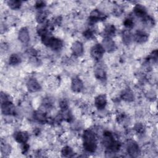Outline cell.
Returning a JSON list of instances; mask_svg holds the SVG:
<instances>
[{
  "label": "cell",
  "mask_w": 158,
  "mask_h": 158,
  "mask_svg": "<svg viewBox=\"0 0 158 158\" xmlns=\"http://www.w3.org/2000/svg\"><path fill=\"white\" fill-rule=\"evenodd\" d=\"M83 148L89 152H94L97 148L96 138L94 133L90 130H86L83 135Z\"/></svg>",
  "instance_id": "obj_1"
},
{
  "label": "cell",
  "mask_w": 158,
  "mask_h": 158,
  "mask_svg": "<svg viewBox=\"0 0 158 158\" xmlns=\"http://www.w3.org/2000/svg\"><path fill=\"white\" fill-rule=\"evenodd\" d=\"M103 144L110 151L117 152L121 146L120 143L115 140L110 131H105L103 135Z\"/></svg>",
  "instance_id": "obj_2"
},
{
  "label": "cell",
  "mask_w": 158,
  "mask_h": 158,
  "mask_svg": "<svg viewBox=\"0 0 158 158\" xmlns=\"http://www.w3.org/2000/svg\"><path fill=\"white\" fill-rule=\"evenodd\" d=\"M127 151L128 154L131 157H137L140 152L139 146L136 142L130 140L127 144Z\"/></svg>",
  "instance_id": "obj_3"
},
{
  "label": "cell",
  "mask_w": 158,
  "mask_h": 158,
  "mask_svg": "<svg viewBox=\"0 0 158 158\" xmlns=\"http://www.w3.org/2000/svg\"><path fill=\"white\" fill-rule=\"evenodd\" d=\"M104 52H105V50L103 48L102 46L98 43L94 45L91 48L90 54L93 59L96 60H99L102 57Z\"/></svg>",
  "instance_id": "obj_4"
},
{
  "label": "cell",
  "mask_w": 158,
  "mask_h": 158,
  "mask_svg": "<svg viewBox=\"0 0 158 158\" xmlns=\"http://www.w3.org/2000/svg\"><path fill=\"white\" fill-rule=\"evenodd\" d=\"M1 111L4 115H14L15 112V108L10 101L3 102L1 103Z\"/></svg>",
  "instance_id": "obj_5"
},
{
  "label": "cell",
  "mask_w": 158,
  "mask_h": 158,
  "mask_svg": "<svg viewBox=\"0 0 158 158\" xmlns=\"http://www.w3.org/2000/svg\"><path fill=\"white\" fill-rule=\"evenodd\" d=\"M106 15L98 9L93 10L89 15V20L92 22H96L100 20H104L106 19Z\"/></svg>",
  "instance_id": "obj_6"
},
{
  "label": "cell",
  "mask_w": 158,
  "mask_h": 158,
  "mask_svg": "<svg viewBox=\"0 0 158 158\" xmlns=\"http://www.w3.org/2000/svg\"><path fill=\"white\" fill-rule=\"evenodd\" d=\"M105 51L107 52H112L116 48L115 42L112 40L111 38H105L102 42L101 44Z\"/></svg>",
  "instance_id": "obj_7"
},
{
  "label": "cell",
  "mask_w": 158,
  "mask_h": 158,
  "mask_svg": "<svg viewBox=\"0 0 158 158\" xmlns=\"http://www.w3.org/2000/svg\"><path fill=\"white\" fill-rule=\"evenodd\" d=\"M94 104L98 109L102 110L107 104V98L105 94H99L94 99Z\"/></svg>",
  "instance_id": "obj_8"
},
{
  "label": "cell",
  "mask_w": 158,
  "mask_h": 158,
  "mask_svg": "<svg viewBox=\"0 0 158 158\" xmlns=\"http://www.w3.org/2000/svg\"><path fill=\"white\" fill-rule=\"evenodd\" d=\"M15 140L21 144L27 143L29 138V135L27 131H17L14 135Z\"/></svg>",
  "instance_id": "obj_9"
},
{
  "label": "cell",
  "mask_w": 158,
  "mask_h": 158,
  "mask_svg": "<svg viewBox=\"0 0 158 158\" xmlns=\"http://www.w3.org/2000/svg\"><path fill=\"white\" fill-rule=\"evenodd\" d=\"M71 50L72 54L75 56H80L83 54L84 49L83 44L80 41H75L74 42L71 47Z\"/></svg>",
  "instance_id": "obj_10"
},
{
  "label": "cell",
  "mask_w": 158,
  "mask_h": 158,
  "mask_svg": "<svg viewBox=\"0 0 158 158\" xmlns=\"http://www.w3.org/2000/svg\"><path fill=\"white\" fill-rule=\"evenodd\" d=\"M71 88L73 91L76 93H79L83 89V83L80 78L76 77L72 79Z\"/></svg>",
  "instance_id": "obj_11"
},
{
  "label": "cell",
  "mask_w": 158,
  "mask_h": 158,
  "mask_svg": "<svg viewBox=\"0 0 158 158\" xmlns=\"http://www.w3.org/2000/svg\"><path fill=\"white\" fill-rule=\"evenodd\" d=\"M62 46H63V43L60 39L56 38L52 36L51 37L47 45V46L51 48L52 49H54V50H59L62 48Z\"/></svg>",
  "instance_id": "obj_12"
},
{
  "label": "cell",
  "mask_w": 158,
  "mask_h": 158,
  "mask_svg": "<svg viewBox=\"0 0 158 158\" xmlns=\"http://www.w3.org/2000/svg\"><path fill=\"white\" fill-rule=\"evenodd\" d=\"M19 40L23 43H27L30 41V35L27 28L23 27L22 28L18 34Z\"/></svg>",
  "instance_id": "obj_13"
},
{
  "label": "cell",
  "mask_w": 158,
  "mask_h": 158,
  "mask_svg": "<svg viewBox=\"0 0 158 158\" xmlns=\"http://www.w3.org/2000/svg\"><path fill=\"white\" fill-rule=\"evenodd\" d=\"M27 87L30 92H36L40 90L41 86L40 83L35 80L31 78L27 83Z\"/></svg>",
  "instance_id": "obj_14"
},
{
  "label": "cell",
  "mask_w": 158,
  "mask_h": 158,
  "mask_svg": "<svg viewBox=\"0 0 158 158\" xmlns=\"http://www.w3.org/2000/svg\"><path fill=\"white\" fill-rule=\"evenodd\" d=\"M134 39L138 43H143L148 40V35L144 31L138 30L134 35Z\"/></svg>",
  "instance_id": "obj_15"
},
{
  "label": "cell",
  "mask_w": 158,
  "mask_h": 158,
  "mask_svg": "<svg viewBox=\"0 0 158 158\" xmlns=\"http://www.w3.org/2000/svg\"><path fill=\"white\" fill-rule=\"evenodd\" d=\"M94 75L98 80H105L106 79V72L101 64L96 66L94 69Z\"/></svg>",
  "instance_id": "obj_16"
},
{
  "label": "cell",
  "mask_w": 158,
  "mask_h": 158,
  "mask_svg": "<svg viewBox=\"0 0 158 158\" xmlns=\"http://www.w3.org/2000/svg\"><path fill=\"white\" fill-rule=\"evenodd\" d=\"M134 13L136 15H137L139 17H146V14H147V11L146 9L145 8L144 6H143L141 4H136L133 9Z\"/></svg>",
  "instance_id": "obj_17"
},
{
  "label": "cell",
  "mask_w": 158,
  "mask_h": 158,
  "mask_svg": "<svg viewBox=\"0 0 158 158\" xmlns=\"http://www.w3.org/2000/svg\"><path fill=\"white\" fill-rule=\"evenodd\" d=\"M34 118L38 122L41 123H45L46 122H48V118L46 117V115L45 114V113H44L43 112L41 111H36L34 113L33 115Z\"/></svg>",
  "instance_id": "obj_18"
},
{
  "label": "cell",
  "mask_w": 158,
  "mask_h": 158,
  "mask_svg": "<svg viewBox=\"0 0 158 158\" xmlns=\"http://www.w3.org/2000/svg\"><path fill=\"white\" fill-rule=\"evenodd\" d=\"M105 38H111L115 33V28L113 25H107L106 26L104 31Z\"/></svg>",
  "instance_id": "obj_19"
},
{
  "label": "cell",
  "mask_w": 158,
  "mask_h": 158,
  "mask_svg": "<svg viewBox=\"0 0 158 158\" xmlns=\"http://www.w3.org/2000/svg\"><path fill=\"white\" fill-rule=\"evenodd\" d=\"M121 98L125 101L131 102L133 101L134 99V95L130 90L125 89L122 93Z\"/></svg>",
  "instance_id": "obj_20"
},
{
  "label": "cell",
  "mask_w": 158,
  "mask_h": 158,
  "mask_svg": "<svg viewBox=\"0 0 158 158\" xmlns=\"http://www.w3.org/2000/svg\"><path fill=\"white\" fill-rule=\"evenodd\" d=\"M9 64L12 65H17L21 62V58L18 54H12L9 57Z\"/></svg>",
  "instance_id": "obj_21"
},
{
  "label": "cell",
  "mask_w": 158,
  "mask_h": 158,
  "mask_svg": "<svg viewBox=\"0 0 158 158\" xmlns=\"http://www.w3.org/2000/svg\"><path fill=\"white\" fill-rule=\"evenodd\" d=\"M61 154L64 157H72L74 156V152L73 149L69 146H65L61 151Z\"/></svg>",
  "instance_id": "obj_22"
},
{
  "label": "cell",
  "mask_w": 158,
  "mask_h": 158,
  "mask_svg": "<svg viewBox=\"0 0 158 158\" xmlns=\"http://www.w3.org/2000/svg\"><path fill=\"white\" fill-rule=\"evenodd\" d=\"M9 7L14 10L18 9L20 7L22 4V1L18 0H10L7 2Z\"/></svg>",
  "instance_id": "obj_23"
},
{
  "label": "cell",
  "mask_w": 158,
  "mask_h": 158,
  "mask_svg": "<svg viewBox=\"0 0 158 158\" xmlns=\"http://www.w3.org/2000/svg\"><path fill=\"white\" fill-rule=\"evenodd\" d=\"M1 151L2 155L6 156L9 155L10 152V146L9 144H6L5 143H2V141L1 140Z\"/></svg>",
  "instance_id": "obj_24"
},
{
  "label": "cell",
  "mask_w": 158,
  "mask_h": 158,
  "mask_svg": "<svg viewBox=\"0 0 158 158\" xmlns=\"http://www.w3.org/2000/svg\"><path fill=\"white\" fill-rule=\"evenodd\" d=\"M122 40L125 44H128L131 40V35L129 30H125L122 33Z\"/></svg>",
  "instance_id": "obj_25"
},
{
  "label": "cell",
  "mask_w": 158,
  "mask_h": 158,
  "mask_svg": "<svg viewBox=\"0 0 158 158\" xmlns=\"http://www.w3.org/2000/svg\"><path fill=\"white\" fill-rule=\"evenodd\" d=\"M47 17L46 13L44 11H40L36 15V21L39 23H41L43 22H44V20H46Z\"/></svg>",
  "instance_id": "obj_26"
},
{
  "label": "cell",
  "mask_w": 158,
  "mask_h": 158,
  "mask_svg": "<svg viewBox=\"0 0 158 158\" xmlns=\"http://www.w3.org/2000/svg\"><path fill=\"white\" fill-rule=\"evenodd\" d=\"M123 25L125 27L128 28H131L133 27L134 25V22L133 21V20L130 18H127V19H125L124 22H123Z\"/></svg>",
  "instance_id": "obj_27"
},
{
  "label": "cell",
  "mask_w": 158,
  "mask_h": 158,
  "mask_svg": "<svg viewBox=\"0 0 158 158\" xmlns=\"http://www.w3.org/2000/svg\"><path fill=\"white\" fill-rule=\"evenodd\" d=\"M93 31L90 29H87L83 32V36L87 39L91 38L93 36Z\"/></svg>",
  "instance_id": "obj_28"
},
{
  "label": "cell",
  "mask_w": 158,
  "mask_h": 158,
  "mask_svg": "<svg viewBox=\"0 0 158 158\" xmlns=\"http://www.w3.org/2000/svg\"><path fill=\"white\" fill-rule=\"evenodd\" d=\"M135 130L138 132V133H142L144 130V126L141 124V123H137L135 126Z\"/></svg>",
  "instance_id": "obj_29"
},
{
  "label": "cell",
  "mask_w": 158,
  "mask_h": 158,
  "mask_svg": "<svg viewBox=\"0 0 158 158\" xmlns=\"http://www.w3.org/2000/svg\"><path fill=\"white\" fill-rule=\"evenodd\" d=\"M8 101H10L9 99V96L3 92H1V103L3 102Z\"/></svg>",
  "instance_id": "obj_30"
},
{
  "label": "cell",
  "mask_w": 158,
  "mask_h": 158,
  "mask_svg": "<svg viewBox=\"0 0 158 158\" xmlns=\"http://www.w3.org/2000/svg\"><path fill=\"white\" fill-rule=\"evenodd\" d=\"M59 106H60V109H61L62 110H64V111L66 110L67 109V108H68V104H67V101H65V100L61 101L60 102Z\"/></svg>",
  "instance_id": "obj_31"
},
{
  "label": "cell",
  "mask_w": 158,
  "mask_h": 158,
  "mask_svg": "<svg viewBox=\"0 0 158 158\" xmlns=\"http://www.w3.org/2000/svg\"><path fill=\"white\" fill-rule=\"evenodd\" d=\"M123 12V10L121 7H117L114 10V12L116 15H120Z\"/></svg>",
  "instance_id": "obj_32"
},
{
  "label": "cell",
  "mask_w": 158,
  "mask_h": 158,
  "mask_svg": "<svg viewBox=\"0 0 158 158\" xmlns=\"http://www.w3.org/2000/svg\"><path fill=\"white\" fill-rule=\"evenodd\" d=\"M44 4H45V3L43 2V1H37L36 2V7H37V8H41V7H44Z\"/></svg>",
  "instance_id": "obj_33"
}]
</instances>
